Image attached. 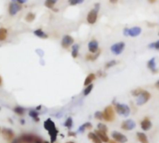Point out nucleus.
Returning <instances> with one entry per match:
<instances>
[{"mask_svg": "<svg viewBox=\"0 0 159 143\" xmlns=\"http://www.w3.org/2000/svg\"><path fill=\"white\" fill-rule=\"evenodd\" d=\"M44 127L45 129L49 132L51 143H54L57 140V135H58V129L56 128V126H55L54 122L50 118L47 119L45 122H44Z\"/></svg>", "mask_w": 159, "mask_h": 143, "instance_id": "1", "label": "nucleus"}, {"mask_svg": "<svg viewBox=\"0 0 159 143\" xmlns=\"http://www.w3.org/2000/svg\"><path fill=\"white\" fill-rule=\"evenodd\" d=\"M142 28L139 26H133L131 28L126 27L123 30V35L125 36H130V37H137L142 33Z\"/></svg>", "mask_w": 159, "mask_h": 143, "instance_id": "2", "label": "nucleus"}, {"mask_svg": "<svg viewBox=\"0 0 159 143\" xmlns=\"http://www.w3.org/2000/svg\"><path fill=\"white\" fill-rule=\"evenodd\" d=\"M23 9V5L16 1H11L8 6V13L9 16H15Z\"/></svg>", "mask_w": 159, "mask_h": 143, "instance_id": "3", "label": "nucleus"}, {"mask_svg": "<svg viewBox=\"0 0 159 143\" xmlns=\"http://www.w3.org/2000/svg\"><path fill=\"white\" fill-rule=\"evenodd\" d=\"M114 111H116L118 114L123 116H128L130 114V108H129L127 104L123 103H114Z\"/></svg>", "mask_w": 159, "mask_h": 143, "instance_id": "4", "label": "nucleus"}, {"mask_svg": "<svg viewBox=\"0 0 159 143\" xmlns=\"http://www.w3.org/2000/svg\"><path fill=\"white\" fill-rule=\"evenodd\" d=\"M103 114V120H105L106 122H113L114 119H116V114H114V109L113 106L105 107L104 111L102 112Z\"/></svg>", "mask_w": 159, "mask_h": 143, "instance_id": "5", "label": "nucleus"}, {"mask_svg": "<svg viewBox=\"0 0 159 143\" xmlns=\"http://www.w3.org/2000/svg\"><path fill=\"white\" fill-rule=\"evenodd\" d=\"M98 16H99V9L93 7V9L88 11V13L87 15V22L90 25L95 24L98 20Z\"/></svg>", "mask_w": 159, "mask_h": 143, "instance_id": "6", "label": "nucleus"}, {"mask_svg": "<svg viewBox=\"0 0 159 143\" xmlns=\"http://www.w3.org/2000/svg\"><path fill=\"white\" fill-rule=\"evenodd\" d=\"M150 99H151L150 92L147 91V90H143V91L140 93V95L139 97H137L136 103H137V105H139V106H142V105H144L145 103H147Z\"/></svg>", "mask_w": 159, "mask_h": 143, "instance_id": "7", "label": "nucleus"}, {"mask_svg": "<svg viewBox=\"0 0 159 143\" xmlns=\"http://www.w3.org/2000/svg\"><path fill=\"white\" fill-rule=\"evenodd\" d=\"M75 44V39L73 37L70 35H65L62 36V38L61 40V46L64 49H68V48L71 47L73 45Z\"/></svg>", "mask_w": 159, "mask_h": 143, "instance_id": "8", "label": "nucleus"}, {"mask_svg": "<svg viewBox=\"0 0 159 143\" xmlns=\"http://www.w3.org/2000/svg\"><path fill=\"white\" fill-rule=\"evenodd\" d=\"M125 47L126 45L124 42H118L112 45V47H111V52L114 54V55H120L123 53V51L125 49Z\"/></svg>", "mask_w": 159, "mask_h": 143, "instance_id": "9", "label": "nucleus"}, {"mask_svg": "<svg viewBox=\"0 0 159 143\" xmlns=\"http://www.w3.org/2000/svg\"><path fill=\"white\" fill-rule=\"evenodd\" d=\"M88 49L90 51V53H97V52L100 50L99 47V42L96 39H91L90 42L88 44Z\"/></svg>", "mask_w": 159, "mask_h": 143, "instance_id": "10", "label": "nucleus"}, {"mask_svg": "<svg viewBox=\"0 0 159 143\" xmlns=\"http://www.w3.org/2000/svg\"><path fill=\"white\" fill-rule=\"evenodd\" d=\"M112 137L118 143H126L128 141V138L125 136L124 134H122L120 132H117V131H114L112 133Z\"/></svg>", "mask_w": 159, "mask_h": 143, "instance_id": "11", "label": "nucleus"}, {"mask_svg": "<svg viewBox=\"0 0 159 143\" xmlns=\"http://www.w3.org/2000/svg\"><path fill=\"white\" fill-rule=\"evenodd\" d=\"M136 126V124L135 122L133 121V120H126V121H124L123 123L121 124V128L124 129L126 131H129V130H132L134 129Z\"/></svg>", "mask_w": 159, "mask_h": 143, "instance_id": "12", "label": "nucleus"}, {"mask_svg": "<svg viewBox=\"0 0 159 143\" xmlns=\"http://www.w3.org/2000/svg\"><path fill=\"white\" fill-rule=\"evenodd\" d=\"M2 136L7 141H11L14 140V133H13L12 129H10V128H3Z\"/></svg>", "mask_w": 159, "mask_h": 143, "instance_id": "13", "label": "nucleus"}, {"mask_svg": "<svg viewBox=\"0 0 159 143\" xmlns=\"http://www.w3.org/2000/svg\"><path fill=\"white\" fill-rule=\"evenodd\" d=\"M36 138V136H34L32 134H23L21 136L20 140L21 143H34Z\"/></svg>", "mask_w": 159, "mask_h": 143, "instance_id": "14", "label": "nucleus"}, {"mask_svg": "<svg viewBox=\"0 0 159 143\" xmlns=\"http://www.w3.org/2000/svg\"><path fill=\"white\" fill-rule=\"evenodd\" d=\"M147 67L153 74H156L158 72V69L156 68V62H155V58L150 59L147 62Z\"/></svg>", "mask_w": 159, "mask_h": 143, "instance_id": "15", "label": "nucleus"}, {"mask_svg": "<svg viewBox=\"0 0 159 143\" xmlns=\"http://www.w3.org/2000/svg\"><path fill=\"white\" fill-rule=\"evenodd\" d=\"M33 33H34V35L36 37H39V38H41V39H47V38H49V35H47L46 32H44V30L42 28H38V29L34 30Z\"/></svg>", "mask_w": 159, "mask_h": 143, "instance_id": "16", "label": "nucleus"}, {"mask_svg": "<svg viewBox=\"0 0 159 143\" xmlns=\"http://www.w3.org/2000/svg\"><path fill=\"white\" fill-rule=\"evenodd\" d=\"M140 127H142V129L144 130V131L149 130L152 127V122L150 121V119L147 118V117L142 119V122H140Z\"/></svg>", "mask_w": 159, "mask_h": 143, "instance_id": "17", "label": "nucleus"}, {"mask_svg": "<svg viewBox=\"0 0 159 143\" xmlns=\"http://www.w3.org/2000/svg\"><path fill=\"white\" fill-rule=\"evenodd\" d=\"M95 79H96V74H93V73L88 74V76L86 77V79H85V81H84V86H88V85L92 84Z\"/></svg>", "mask_w": 159, "mask_h": 143, "instance_id": "18", "label": "nucleus"}, {"mask_svg": "<svg viewBox=\"0 0 159 143\" xmlns=\"http://www.w3.org/2000/svg\"><path fill=\"white\" fill-rule=\"evenodd\" d=\"M71 47H72V49H71L72 57L73 59L78 58V56H79V45L78 44H73Z\"/></svg>", "mask_w": 159, "mask_h": 143, "instance_id": "19", "label": "nucleus"}, {"mask_svg": "<svg viewBox=\"0 0 159 143\" xmlns=\"http://www.w3.org/2000/svg\"><path fill=\"white\" fill-rule=\"evenodd\" d=\"M8 35H9L8 29L4 28V27L0 28V42H3V41H5L7 38H8Z\"/></svg>", "mask_w": 159, "mask_h": 143, "instance_id": "20", "label": "nucleus"}, {"mask_svg": "<svg viewBox=\"0 0 159 143\" xmlns=\"http://www.w3.org/2000/svg\"><path fill=\"white\" fill-rule=\"evenodd\" d=\"M88 137L90 140L93 141V143H102V140L97 136V134L95 132H90L88 135Z\"/></svg>", "mask_w": 159, "mask_h": 143, "instance_id": "21", "label": "nucleus"}, {"mask_svg": "<svg viewBox=\"0 0 159 143\" xmlns=\"http://www.w3.org/2000/svg\"><path fill=\"white\" fill-rule=\"evenodd\" d=\"M137 138H138V140L140 143H149V140H148V138L147 136L144 133L142 132H138L137 133Z\"/></svg>", "mask_w": 159, "mask_h": 143, "instance_id": "22", "label": "nucleus"}, {"mask_svg": "<svg viewBox=\"0 0 159 143\" xmlns=\"http://www.w3.org/2000/svg\"><path fill=\"white\" fill-rule=\"evenodd\" d=\"M58 0H45V2H44V6H45L47 9H53L55 5L57 4Z\"/></svg>", "mask_w": 159, "mask_h": 143, "instance_id": "23", "label": "nucleus"}, {"mask_svg": "<svg viewBox=\"0 0 159 143\" xmlns=\"http://www.w3.org/2000/svg\"><path fill=\"white\" fill-rule=\"evenodd\" d=\"M29 116L34 119V121L36 122V123H38L40 121L38 111H36V110H30V111H29Z\"/></svg>", "mask_w": 159, "mask_h": 143, "instance_id": "24", "label": "nucleus"}, {"mask_svg": "<svg viewBox=\"0 0 159 143\" xmlns=\"http://www.w3.org/2000/svg\"><path fill=\"white\" fill-rule=\"evenodd\" d=\"M95 133L97 134V136L101 138L102 142H108L109 141V138L107 137V133H103V132H101V131H99L98 129L95 131Z\"/></svg>", "mask_w": 159, "mask_h": 143, "instance_id": "25", "label": "nucleus"}, {"mask_svg": "<svg viewBox=\"0 0 159 143\" xmlns=\"http://www.w3.org/2000/svg\"><path fill=\"white\" fill-rule=\"evenodd\" d=\"M35 20V13L32 12V11L28 12L24 17V21L26 22H33Z\"/></svg>", "mask_w": 159, "mask_h": 143, "instance_id": "26", "label": "nucleus"}, {"mask_svg": "<svg viewBox=\"0 0 159 143\" xmlns=\"http://www.w3.org/2000/svg\"><path fill=\"white\" fill-rule=\"evenodd\" d=\"M100 54H101V49H100V50L97 52V53H94V54L90 53V54L87 55V56H86V59H87V61H96V59H98V57L100 56Z\"/></svg>", "mask_w": 159, "mask_h": 143, "instance_id": "27", "label": "nucleus"}, {"mask_svg": "<svg viewBox=\"0 0 159 143\" xmlns=\"http://www.w3.org/2000/svg\"><path fill=\"white\" fill-rule=\"evenodd\" d=\"M13 112H15V114L17 115H23L24 114V112H25V109L23 107H21V106H16V107H14L13 108Z\"/></svg>", "mask_w": 159, "mask_h": 143, "instance_id": "28", "label": "nucleus"}, {"mask_svg": "<svg viewBox=\"0 0 159 143\" xmlns=\"http://www.w3.org/2000/svg\"><path fill=\"white\" fill-rule=\"evenodd\" d=\"M90 130L92 129V125L90 123H86V124H84V125H82L80 127H79V129L78 131L79 132H84L85 130Z\"/></svg>", "mask_w": 159, "mask_h": 143, "instance_id": "29", "label": "nucleus"}, {"mask_svg": "<svg viewBox=\"0 0 159 143\" xmlns=\"http://www.w3.org/2000/svg\"><path fill=\"white\" fill-rule=\"evenodd\" d=\"M93 84H90V85H88L87 86L86 88H85L84 89V91H83V94H84V96H88V95H90V92L92 91V89H93Z\"/></svg>", "mask_w": 159, "mask_h": 143, "instance_id": "30", "label": "nucleus"}, {"mask_svg": "<svg viewBox=\"0 0 159 143\" xmlns=\"http://www.w3.org/2000/svg\"><path fill=\"white\" fill-rule=\"evenodd\" d=\"M98 130L99 131H101V132H103V133H107L108 132V127H107L104 124H102V123H100L98 124Z\"/></svg>", "mask_w": 159, "mask_h": 143, "instance_id": "31", "label": "nucleus"}, {"mask_svg": "<svg viewBox=\"0 0 159 143\" xmlns=\"http://www.w3.org/2000/svg\"><path fill=\"white\" fill-rule=\"evenodd\" d=\"M84 1L85 0H68V3L70 6H77L84 3Z\"/></svg>", "mask_w": 159, "mask_h": 143, "instance_id": "32", "label": "nucleus"}, {"mask_svg": "<svg viewBox=\"0 0 159 143\" xmlns=\"http://www.w3.org/2000/svg\"><path fill=\"white\" fill-rule=\"evenodd\" d=\"M142 91H143V89H142V88H136V89H133L132 91H131V95H132L133 97L137 98V97H139V96L140 95V93H142Z\"/></svg>", "mask_w": 159, "mask_h": 143, "instance_id": "33", "label": "nucleus"}, {"mask_svg": "<svg viewBox=\"0 0 159 143\" xmlns=\"http://www.w3.org/2000/svg\"><path fill=\"white\" fill-rule=\"evenodd\" d=\"M64 126L67 127L68 129L72 128V126H73V119H72V117H68L67 119H66V121L64 123Z\"/></svg>", "mask_w": 159, "mask_h": 143, "instance_id": "34", "label": "nucleus"}, {"mask_svg": "<svg viewBox=\"0 0 159 143\" xmlns=\"http://www.w3.org/2000/svg\"><path fill=\"white\" fill-rule=\"evenodd\" d=\"M148 47L152 48V49H153V48H154V49L159 50V40L158 41H155V42H154V43L149 44V45H148Z\"/></svg>", "mask_w": 159, "mask_h": 143, "instance_id": "35", "label": "nucleus"}, {"mask_svg": "<svg viewBox=\"0 0 159 143\" xmlns=\"http://www.w3.org/2000/svg\"><path fill=\"white\" fill-rule=\"evenodd\" d=\"M117 63L116 61H114V59H112V61H108L105 64V69H110V68H112V67H114V65H116Z\"/></svg>", "mask_w": 159, "mask_h": 143, "instance_id": "36", "label": "nucleus"}, {"mask_svg": "<svg viewBox=\"0 0 159 143\" xmlns=\"http://www.w3.org/2000/svg\"><path fill=\"white\" fill-rule=\"evenodd\" d=\"M94 117L97 120H102L103 119V114L102 112H96L94 114Z\"/></svg>", "mask_w": 159, "mask_h": 143, "instance_id": "37", "label": "nucleus"}, {"mask_svg": "<svg viewBox=\"0 0 159 143\" xmlns=\"http://www.w3.org/2000/svg\"><path fill=\"white\" fill-rule=\"evenodd\" d=\"M27 1H28V0H16V2L21 4V5H23V4L27 3Z\"/></svg>", "mask_w": 159, "mask_h": 143, "instance_id": "38", "label": "nucleus"}, {"mask_svg": "<svg viewBox=\"0 0 159 143\" xmlns=\"http://www.w3.org/2000/svg\"><path fill=\"white\" fill-rule=\"evenodd\" d=\"M43 142H44V141L41 140V138H38V137H36V138H35V140L34 143H43Z\"/></svg>", "mask_w": 159, "mask_h": 143, "instance_id": "39", "label": "nucleus"}, {"mask_svg": "<svg viewBox=\"0 0 159 143\" xmlns=\"http://www.w3.org/2000/svg\"><path fill=\"white\" fill-rule=\"evenodd\" d=\"M94 7L100 10V9H101V4H100V3H96L95 5H94Z\"/></svg>", "mask_w": 159, "mask_h": 143, "instance_id": "40", "label": "nucleus"}, {"mask_svg": "<svg viewBox=\"0 0 159 143\" xmlns=\"http://www.w3.org/2000/svg\"><path fill=\"white\" fill-rule=\"evenodd\" d=\"M111 4H116L118 2V0H109Z\"/></svg>", "mask_w": 159, "mask_h": 143, "instance_id": "41", "label": "nucleus"}, {"mask_svg": "<svg viewBox=\"0 0 159 143\" xmlns=\"http://www.w3.org/2000/svg\"><path fill=\"white\" fill-rule=\"evenodd\" d=\"M68 135H69V136H73V137H75V135H76V134H75V132H69V133H68Z\"/></svg>", "mask_w": 159, "mask_h": 143, "instance_id": "42", "label": "nucleus"}, {"mask_svg": "<svg viewBox=\"0 0 159 143\" xmlns=\"http://www.w3.org/2000/svg\"><path fill=\"white\" fill-rule=\"evenodd\" d=\"M41 108H42V105H38V106L35 108V110L36 111H40V110H41Z\"/></svg>", "mask_w": 159, "mask_h": 143, "instance_id": "43", "label": "nucleus"}, {"mask_svg": "<svg viewBox=\"0 0 159 143\" xmlns=\"http://www.w3.org/2000/svg\"><path fill=\"white\" fill-rule=\"evenodd\" d=\"M20 123L21 124V125H24V124H25V120L24 119H21L20 120Z\"/></svg>", "mask_w": 159, "mask_h": 143, "instance_id": "44", "label": "nucleus"}, {"mask_svg": "<svg viewBox=\"0 0 159 143\" xmlns=\"http://www.w3.org/2000/svg\"><path fill=\"white\" fill-rule=\"evenodd\" d=\"M3 85V79H2V76L0 75V86Z\"/></svg>", "mask_w": 159, "mask_h": 143, "instance_id": "45", "label": "nucleus"}, {"mask_svg": "<svg viewBox=\"0 0 159 143\" xmlns=\"http://www.w3.org/2000/svg\"><path fill=\"white\" fill-rule=\"evenodd\" d=\"M155 88H156L157 89H159V81H157L156 83H155Z\"/></svg>", "mask_w": 159, "mask_h": 143, "instance_id": "46", "label": "nucleus"}, {"mask_svg": "<svg viewBox=\"0 0 159 143\" xmlns=\"http://www.w3.org/2000/svg\"><path fill=\"white\" fill-rule=\"evenodd\" d=\"M108 143H118V142H117V141H116V140H109V141H108Z\"/></svg>", "mask_w": 159, "mask_h": 143, "instance_id": "47", "label": "nucleus"}, {"mask_svg": "<svg viewBox=\"0 0 159 143\" xmlns=\"http://www.w3.org/2000/svg\"><path fill=\"white\" fill-rule=\"evenodd\" d=\"M148 1H149L150 3H154V2H155V0H148Z\"/></svg>", "mask_w": 159, "mask_h": 143, "instance_id": "48", "label": "nucleus"}, {"mask_svg": "<svg viewBox=\"0 0 159 143\" xmlns=\"http://www.w3.org/2000/svg\"><path fill=\"white\" fill-rule=\"evenodd\" d=\"M43 143H50V142H49V141H44Z\"/></svg>", "mask_w": 159, "mask_h": 143, "instance_id": "49", "label": "nucleus"}, {"mask_svg": "<svg viewBox=\"0 0 159 143\" xmlns=\"http://www.w3.org/2000/svg\"><path fill=\"white\" fill-rule=\"evenodd\" d=\"M66 143H75V142H73V141H69V142H66Z\"/></svg>", "mask_w": 159, "mask_h": 143, "instance_id": "50", "label": "nucleus"}, {"mask_svg": "<svg viewBox=\"0 0 159 143\" xmlns=\"http://www.w3.org/2000/svg\"><path fill=\"white\" fill-rule=\"evenodd\" d=\"M11 1H16V0H11Z\"/></svg>", "mask_w": 159, "mask_h": 143, "instance_id": "51", "label": "nucleus"}, {"mask_svg": "<svg viewBox=\"0 0 159 143\" xmlns=\"http://www.w3.org/2000/svg\"><path fill=\"white\" fill-rule=\"evenodd\" d=\"M0 111H1V107H0Z\"/></svg>", "mask_w": 159, "mask_h": 143, "instance_id": "52", "label": "nucleus"}, {"mask_svg": "<svg viewBox=\"0 0 159 143\" xmlns=\"http://www.w3.org/2000/svg\"><path fill=\"white\" fill-rule=\"evenodd\" d=\"M0 131H1V128H0Z\"/></svg>", "mask_w": 159, "mask_h": 143, "instance_id": "53", "label": "nucleus"}, {"mask_svg": "<svg viewBox=\"0 0 159 143\" xmlns=\"http://www.w3.org/2000/svg\"><path fill=\"white\" fill-rule=\"evenodd\" d=\"M158 35H159V33H158Z\"/></svg>", "mask_w": 159, "mask_h": 143, "instance_id": "54", "label": "nucleus"}]
</instances>
